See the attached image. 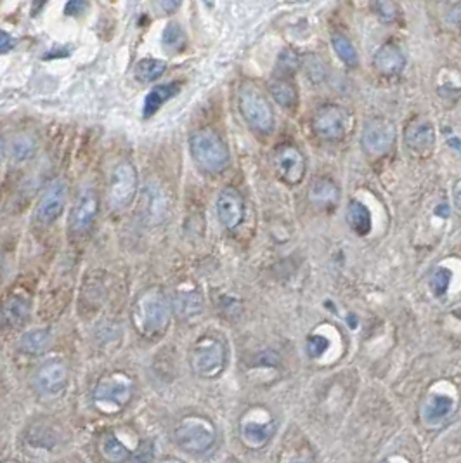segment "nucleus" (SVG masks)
<instances>
[{"label":"nucleus","mask_w":461,"mask_h":463,"mask_svg":"<svg viewBox=\"0 0 461 463\" xmlns=\"http://www.w3.org/2000/svg\"><path fill=\"white\" fill-rule=\"evenodd\" d=\"M274 169L286 184H300L304 179L305 158L295 145H281L274 150Z\"/></svg>","instance_id":"nucleus-11"},{"label":"nucleus","mask_w":461,"mask_h":463,"mask_svg":"<svg viewBox=\"0 0 461 463\" xmlns=\"http://www.w3.org/2000/svg\"><path fill=\"white\" fill-rule=\"evenodd\" d=\"M16 46V40L11 37L7 31H2V38H0V53L7 54Z\"/></svg>","instance_id":"nucleus-38"},{"label":"nucleus","mask_w":461,"mask_h":463,"mask_svg":"<svg viewBox=\"0 0 461 463\" xmlns=\"http://www.w3.org/2000/svg\"><path fill=\"white\" fill-rule=\"evenodd\" d=\"M163 46H165V49L170 51V53H179V51L184 49L186 33L181 25H177V23L166 25L165 31H163Z\"/></svg>","instance_id":"nucleus-30"},{"label":"nucleus","mask_w":461,"mask_h":463,"mask_svg":"<svg viewBox=\"0 0 461 463\" xmlns=\"http://www.w3.org/2000/svg\"><path fill=\"white\" fill-rule=\"evenodd\" d=\"M304 71L309 78L312 80L314 83L324 82L326 78V66L324 63L317 58L316 54H309L304 58Z\"/></svg>","instance_id":"nucleus-32"},{"label":"nucleus","mask_w":461,"mask_h":463,"mask_svg":"<svg viewBox=\"0 0 461 463\" xmlns=\"http://www.w3.org/2000/svg\"><path fill=\"white\" fill-rule=\"evenodd\" d=\"M166 71V63L161 59H141L136 65V78L141 83L157 82Z\"/></svg>","instance_id":"nucleus-27"},{"label":"nucleus","mask_w":461,"mask_h":463,"mask_svg":"<svg viewBox=\"0 0 461 463\" xmlns=\"http://www.w3.org/2000/svg\"><path fill=\"white\" fill-rule=\"evenodd\" d=\"M182 0H158V6L165 14H174L181 7Z\"/></svg>","instance_id":"nucleus-37"},{"label":"nucleus","mask_w":461,"mask_h":463,"mask_svg":"<svg viewBox=\"0 0 461 463\" xmlns=\"http://www.w3.org/2000/svg\"><path fill=\"white\" fill-rule=\"evenodd\" d=\"M87 6H89V4H87V0H68L65 6V14L77 18V16L85 13Z\"/></svg>","instance_id":"nucleus-36"},{"label":"nucleus","mask_w":461,"mask_h":463,"mask_svg":"<svg viewBox=\"0 0 461 463\" xmlns=\"http://www.w3.org/2000/svg\"><path fill=\"white\" fill-rule=\"evenodd\" d=\"M451 271L446 269V267H439V269L432 274L430 286L435 297H444V295H446L449 285H451Z\"/></svg>","instance_id":"nucleus-33"},{"label":"nucleus","mask_w":461,"mask_h":463,"mask_svg":"<svg viewBox=\"0 0 461 463\" xmlns=\"http://www.w3.org/2000/svg\"><path fill=\"white\" fill-rule=\"evenodd\" d=\"M226 366V347L217 338H201L191 353V368L203 378H216Z\"/></svg>","instance_id":"nucleus-8"},{"label":"nucleus","mask_w":461,"mask_h":463,"mask_svg":"<svg viewBox=\"0 0 461 463\" xmlns=\"http://www.w3.org/2000/svg\"><path fill=\"white\" fill-rule=\"evenodd\" d=\"M205 2H206V4H208V2H210V0H205Z\"/></svg>","instance_id":"nucleus-45"},{"label":"nucleus","mask_w":461,"mask_h":463,"mask_svg":"<svg viewBox=\"0 0 461 463\" xmlns=\"http://www.w3.org/2000/svg\"><path fill=\"white\" fill-rule=\"evenodd\" d=\"M169 463H179V462H169Z\"/></svg>","instance_id":"nucleus-44"},{"label":"nucleus","mask_w":461,"mask_h":463,"mask_svg":"<svg viewBox=\"0 0 461 463\" xmlns=\"http://www.w3.org/2000/svg\"><path fill=\"white\" fill-rule=\"evenodd\" d=\"M99 453L110 463H125L130 458V449L113 432L102 434L99 439Z\"/></svg>","instance_id":"nucleus-22"},{"label":"nucleus","mask_w":461,"mask_h":463,"mask_svg":"<svg viewBox=\"0 0 461 463\" xmlns=\"http://www.w3.org/2000/svg\"><path fill=\"white\" fill-rule=\"evenodd\" d=\"M309 199L317 209H332L339 203L340 189L329 179H316L309 189Z\"/></svg>","instance_id":"nucleus-19"},{"label":"nucleus","mask_w":461,"mask_h":463,"mask_svg":"<svg viewBox=\"0 0 461 463\" xmlns=\"http://www.w3.org/2000/svg\"><path fill=\"white\" fill-rule=\"evenodd\" d=\"M134 394V382L123 373H113L101 378L94 389V405L102 413H118L130 402Z\"/></svg>","instance_id":"nucleus-3"},{"label":"nucleus","mask_w":461,"mask_h":463,"mask_svg":"<svg viewBox=\"0 0 461 463\" xmlns=\"http://www.w3.org/2000/svg\"><path fill=\"white\" fill-rule=\"evenodd\" d=\"M99 202L92 189H85L78 194L73 209H71L70 226L71 231L77 234H85L94 226L97 217Z\"/></svg>","instance_id":"nucleus-14"},{"label":"nucleus","mask_w":461,"mask_h":463,"mask_svg":"<svg viewBox=\"0 0 461 463\" xmlns=\"http://www.w3.org/2000/svg\"><path fill=\"white\" fill-rule=\"evenodd\" d=\"M194 163L206 174H218L229 165V151L212 129L196 130L189 139Z\"/></svg>","instance_id":"nucleus-2"},{"label":"nucleus","mask_w":461,"mask_h":463,"mask_svg":"<svg viewBox=\"0 0 461 463\" xmlns=\"http://www.w3.org/2000/svg\"><path fill=\"white\" fill-rule=\"evenodd\" d=\"M329 349V340L324 335L314 333L307 338V353L311 358H321Z\"/></svg>","instance_id":"nucleus-35"},{"label":"nucleus","mask_w":461,"mask_h":463,"mask_svg":"<svg viewBox=\"0 0 461 463\" xmlns=\"http://www.w3.org/2000/svg\"><path fill=\"white\" fill-rule=\"evenodd\" d=\"M37 151V142L30 135H18L11 142V157L16 162H25V160L31 158Z\"/></svg>","instance_id":"nucleus-29"},{"label":"nucleus","mask_w":461,"mask_h":463,"mask_svg":"<svg viewBox=\"0 0 461 463\" xmlns=\"http://www.w3.org/2000/svg\"><path fill=\"white\" fill-rule=\"evenodd\" d=\"M2 318L6 325L21 326L30 318V302L21 295H16V297L13 295L4 306Z\"/></svg>","instance_id":"nucleus-23"},{"label":"nucleus","mask_w":461,"mask_h":463,"mask_svg":"<svg viewBox=\"0 0 461 463\" xmlns=\"http://www.w3.org/2000/svg\"><path fill=\"white\" fill-rule=\"evenodd\" d=\"M134 325L144 337L161 333L170 321V306L161 291L149 290L139 297L134 306Z\"/></svg>","instance_id":"nucleus-1"},{"label":"nucleus","mask_w":461,"mask_h":463,"mask_svg":"<svg viewBox=\"0 0 461 463\" xmlns=\"http://www.w3.org/2000/svg\"><path fill=\"white\" fill-rule=\"evenodd\" d=\"M4 463H18V462H4Z\"/></svg>","instance_id":"nucleus-42"},{"label":"nucleus","mask_w":461,"mask_h":463,"mask_svg":"<svg viewBox=\"0 0 461 463\" xmlns=\"http://www.w3.org/2000/svg\"><path fill=\"white\" fill-rule=\"evenodd\" d=\"M404 142L415 155L427 157L435 147V129L428 120L416 118L404 130Z\"/></svg>","instance_id":"nucleus-15"},{"label":"nucleus","mask_w":461,"mask_h":463,"mask_svg":"<svg viewBox=\"0 0 461 463\" xmlns=\"http://www.w3.org/2000/svg\"><path fill=\"white\" fill-rule=\"evenodd\" d=\"M332 46H333V49H335L337 56H339L345 65L347 66L357 65V61H359V56H357V51H356V47H354V43L347 37H345V35H341V33L333 35Z\"/></svg>","instance_id":"nucleus-28"},{"label":"nucleus","mask_w":461,"mask_h":463,"mask_svg":"<svg viewBox=\"0 0 461 463\" xmlns=\"http://www.w3.org/2000/svg\"><path fill=\"white\" fill-rule=\"evenodd\" d=\"M352 129V117L339 105L321 106L312 117V130L324 141H339Z\"/></svg>","instance_id":"nucleus-6"},{"label":"nucleus","mask_w":461,"mask_h":463,"mask_svg":"<svg viewBox=\"0 0 461 463\" xmlns=\"http://www.w3.org/2000/svg\"><path fill=\"white\" fill-rule=\"evenodd\" d=\"M238 106H240L245 122L252 129L262 134L271 132L274 127L272 108L269 106V103L265 101L264 95L255 85H252V83L241 85L240 93H238Z\"/></svg>","instance_id":"nucleus-4"},{"label":"nucleus","mask_w":461,"mask_h":463,"mask_svg":"<svg viewBox=\"0 0 461 463\" xmlns=\"http://www.w3.org/2000/svg\"><path fill=\"white\" fill-rule=\"evenodd\" d=\"M381 463H391V462H388V460H385V462H381Z\"/></svg>","instance_id":"nucleus-43"},{"label":"nucleus","mask_w":461,"mask_h":463,"mask_svg":"<svg viewBox=\"0 0 461 463\" xmlns=\"http://www.w3.org/2000/svg\"><path fill=\"white\" fill-rule=\"evenodd\" d=\"M68 384V368L61 361H49L35 373L33 385L42 396H58Z\"/></svg>","instance_id":"nucleus-13"},{"label":"nucleus","mask_w":461,"mask_h":463,"mask_svg":"<svg viewBox=\"0 0 461 463\" xmlns=\"http://www.w3.org/2000/svg\"><path fill=\"white\" fill-rule=\"evenodd\" d=\"M452 399L444 394H434L427 399V402L421 408V418L427 422L428 425H439L452 413Z\"/></svg>","instance_id":"nucleus-18"},{"label":"nucleus","mask_w":461,"mask_h":463,"mask_svg":"<svg viewBox=\"0 0 461 463\" xmlns=\"http://www.w3.org/2000/svg\"><path fill=\"white\" fill-rule=\"evenodd\" d=\"M363 142L364 151L371 157H383L393 147L396 142V129L392 122L385 118H371L368 120L363 129Z\"/></svg>","instance_id":"nucleus-10"},{"label":"nucleus","mask_w":461,"mask_h":463,"mask_svg":"<svg viewBox=\"0 0 461 463\" xmlns=\"http://www.w3.org/2000/svg\"><path fill=\"white\" fill-rule=\"evenodd\" d=\"M286 463H312V462L307 460V458H293V460H290Z\"/></svg>","instance_id":"nucleus-41"},{"label":"nucleus","mask_w":461,"mask_h":463,"mask_svg":"<svg viewBox=\"0 0 461 463\" xmlns=\"http://www.w3.org/2000/svg\"><path fill=\"white\" fill-rule=\"evenodd\" d=\"M217 215L222 226L228 229H236L243 222L245 202L234 187H226L217 197Z\"/></svg>","instance_id":"nucleus-16"},{"label":"nucleus","mask_w":461,"mask_h":463,"mask_svg":"<svg viewBox=\"0 0 461 463\" xmlns=\"http://www.w3.org/2000/svg\"><path fill=\"white\" fill-rule=\"evenodd\" d=\"M47 2H49V0H33V4H31V13H33V16L41 13Z\"/></svg>","instance_id":"nucleus-39"},{"label":"nucleus","mask_w":461,"mask_h":463,"mask_svg":"<svg viewBox=\"0 0 461 463\" xmlns=\"http://www.w3.org/2000/svg\"><path fill=\"white\" fill-rule=\"evenodd\" d=\"M299 66H300L299 56H297L295 51L292 49L283 51L280 56V59H277V68H280V71L283 75L295 73V71L299 70Z\"/></svg>","instance_id":"nucleus-34"},{"label":"nucleus","mask_w":461,"mask_h":463,"mask_svg":"<svg viewBox=\"0 0 461 463\" xmlns=\"http://www.w3.org/2000/svg\"><path fill=\"white\" fill-rule=\"evenodd\" d=\"M66 194H68V187L63 179H54L46 187L37 207V221L41 224H51L61 215L66 203Z\"/></svg>","instance_id":"nucleus-12"},{"label":"nucleus","mask_w":461,"mask_h":463,"mask_svg":"<svg viewBox=\"0 0 461 463\" xmlns=\"http://www.w3.org/2000/svg\"><path fill=\"white\" fill-rule=\"evenodd\" d=\"M137 193V172L130 162H120L113 169L108 184V205L113 210H125Z\"/></svg>","instance_id":"nucleus-7"},{"label":"nucleus","mask_w":461,"mask_h":463,"mask_svg":"<svg viewBox=\"0 0 461 463\" xmlns=\"http://www.w3.org/2000/svg\"><path fill=\"white\" fill-rule=\"evenodd\" d=\"M174 309L179 314V318L191 319L198 314H201L203 309V301L196 291H179L174 297Z\"/></svg>","instance_id":"nucleus-24"},{"label":"nucleus","mask_w":461,"mask_h":463,"mask_svg":"<svg viewBox=\"0 0 461 463\" xmlns=\"http://www.w3.org/2000/svg\"><path fill=\"white\" fill-rule=\"evenodd\" d=\"M373 63H375L378 73L385 75V77H396L406 66V56L399 46L388 42L376 51Z\"/></svg>","instance_id":"nucleus-17"},{"label":"nucleus","mask_w":461,"mask_h":463,"mask_svg":"<svg viewBox=\"0 0 461 463\" xmlns=\"http://www.w3.org/2000/svg\"><path fill=\"white\" fill-rule=\"evenodd\" d=\"M347 221L354 233H357L359 236H366L369 231H371V214H369L366 205L356 202V199L349 203Z\"/></svg>","instance_id":"nucleus-25"},{"label":"nucleus","mask_w":461,"mask_h":463,"mask_svg":"<svg viewBox=\"0 0 461 463\" xmlns=\"http://www.w3.org/2000/svg\"><path fill=\"white\" fill-rule=\"evenodd\" d=\"M269 93H271L274 101L286 110H295L299 105V93L288 78H272L269 82Z\"/></svg>","instance_id":"nucleus-21"},{"label":"nucleus","mask_w":461,"mask_h":463,"mask_svg":"<svg viewBox=\"0 0 461 463\" xmlns=\"http://www.w3.org/2000/svg\"><path fill=\"white\" fill-rule=\"evenodd\" d=\"M217 439V430L206 418H186L176 430V442L186 453L200 454L208 451Z\"/></svg>","instance_id":"nucleus-5"},{"label":"nucleus","mask_w":461,"mask_h":463,"mask_svg":"<svg viewBox=\"0 0 461 463\" xmlns=\"http://www.w3.org/2000/svg\"><path fill=\"white\" fill-rule=\"evenodd\" d=\"M51 344V335L47 330H31L19 340V349L30 356H38Z\"/></svg>","instance_id":"nucleus-26"},{"label":"nucleus","mask_w":461,"mask_h":463,"mask_svg":"<svg viewBox=\"0 0 461 463\" xmlns=\"http://www.w3.org/2000/svg\"><path fill=\"white\" fill-rule=\"evenodd\" d=\"M455 202H456V207L461 210V184L458 186V189H456L455 193Z\"/></svg>","instance_id":"nucleus-40"},{"label":"nucleus","mask_w":461,"mask_h":463,"mask_svg":"<svg viewBox=\"0 0 461 463\" xmlns=\"http://www.w3.org/2000/svg\"><path fill=\"white\" fill-rule=\"evenodd\" d=\"M240 432L245 446L252 449H260L276 434V424L267 411L253 410L241 420Z\"/></svg>","instance_id":"nucleus-9"},{"label":"nucleus","mask_w":461,"mask_h":463,"mask_svg":"<svg viewBox=\"0 0 461 463\" xmlns=\"http://www.w3.org/2000/svg\"><path fill=\"white\" fill-rule=\"evenodd\" d=\"M181 93V83L179 82H170V83H163V85H157L153 87V90H149V94L146 95L144 99V118L153 117L160 108L165 105L166 101H170L172 98Z\"/></svg>","instance_id":"nucleus-20"},{"label":"nucleus","mask_w":461,"mask_h":463,"mask_svg":"<svg viewBox=\"0 0 461 463\" xmlns=\"http://www.w3.org/2000/svg\"><path fill=\"white\" fill-rule=\"evenodd\" d=\"M373 9L381 23H396L401 14L393 0H373Z\"/></svg>","instance_id":"nucleus-31"}]
</instances>
